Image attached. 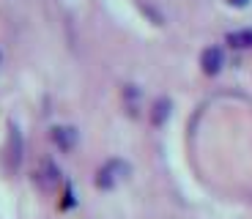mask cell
Wrapping results in <instances>:
<instances>
[{
	"mask_svg": "<svg viewBox=\"0 0 252 219\" xmlns=\"http://www.w3.org/2000/svg\"><path fill=\"white\" fill-rule=\"evenodd\" d=\"M250 0H230V6H236V8H244Z\"/></svg>",
	"mask_w": 252,
	"mask_h": 219,
	"instance_id": "cell-8",
	"label": "cell"
},
{
	"mask_svg": "<svg viewBox=\"0 0 252 219\" xmlns=\"http://www.w3.org/2000/svg\"><path fill=\"white\" fill-rule=\"evenodd\" d=\"M52 140H55V145L61 151H71L77 145V131L71 126H55L52 129Z\"/></svg>",
	"mask_w": 252,
	"mask_h": 219,
	"instance_id": "cell-4",
	"label": "cell"
},
{
	"mask_svg": "<svg viewBox=\"0 0 252 219\" xmlns=\"http://www.w3.org/2000/svg\"><path fill=\"white\" fill-rule=\"evenodd\" d=\"M167 107H170L167 101H159V104H157V115H154V121H157V124L164 118V113H167Z\"/></svg>",
	"mask_w": 252,
	"mask_h": 219,
	"instance_id": "cell-7",
	"label": "cell"
},
{
	"mask_svg": "<svg viewBox=\"0 0 252 219\" xmlns=\"http://www.w3.org/2000/svg\"><path fill=\"white\" fill-rule=\"evenodd\" d=\"M227 41L233 47H252V31H239V33H230Z\"/></svg>",
	"mask_w": 252,
	"mask_h": 219,
	"instance_id": "cell-6",
	"label": "cell"
},
{
	"mask_svg": "<svg viewBox=\"0 0 252 219\" xmlns=\"http://www.w3.org/2000/svg\"><path fill=\"white\" fill-rule=\"evenodd\" d=\"M14 134H11V151H8V159H11V164L17 167L19 164V151H22V137H19V131L17 129H11Z\"/></svg>",
	"mask_w": 252,
	"mask_h": 219,
	"instance_id": "cell-5",
	"label": "cell"
},
{
	"mask_svg": "<svg viewBox=\"0 0 252 219\" xmlns=\"http://www.w3.org/2000/svg\"><path fill=\"white\" fill-rule=\"evenodd\" d=\"M126 175V164L118 162V159H113V162H107L104 167L99 170V178H96V184H99L101 189H113L115 184L121 181Z\"/></svg>",
	"mask_w": 252,
	"mask_h": 219,
	"instance_id": "cell-1",
	"label": "cell"
},
{
	"mask_svg": "<svg viewBox=\"0 0 252 219\" xmlns=\"http://www.w3.org/2000/svg\"><path fill=\"white\" fill-rule=\"evenodd\" d=\"M58 178H61L58 167L50 162V159H44V162H41V167H38V173H36V184L44 189V192H50V189L58 187Z\"/></svg>",
	"mask_w": 252,
	"mask_h": 219,
	"instance_id": "cell-2",
	"label": "cell"
},
{
	"mask_svg": "<svg viewBox=\"0 0 252 219\" xmlns=\"http://www.w3.org/2000/svg\"><path fill=\"white\" fill-rule=\"evenodd\" d=\"M222 63H225V55H222L220 47H208V50H203L200 55V66L206 74H217V71L222 69Z\"/></svg>",
	"mask_w": 252,
	"mask_h": 219,
	"instance_id": "cell-3",
	"label": "cell"
}]
</instances>
